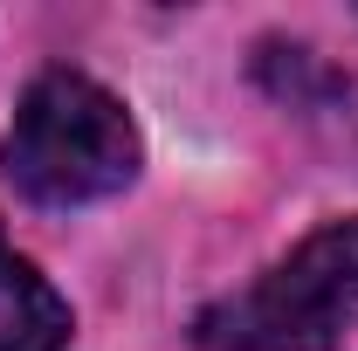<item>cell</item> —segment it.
I'll list each match as a JSON object with an SVG mask.
<instances>
[{
    "instance_id": "1",
    "label": "cell",
    "mask_w": 358,
    "mask_h": 351,
    "mask_svg": "<svg viewBox=\"0 0 358 351\" xmlns=\"http://www.w3.org/2000/svg\"><path fill=\"white\" fill-rule=\"evenodd\" d=\"M138 173V131L124 103L76 69H48L14 110L7 179L35 207H83Z\"/></svg>"
},
{
    "instance_id": "2",
    "label": "cell",
    "mask_w": 358,
    "mask_h": 351,
    "mask_svg": "<svg viewBox=\"0 0 358 351\" xmlns=\"http://www.w3.org/2000/svg\"><path fill=\"white\" fill-rule=\"evenodd\" d=\"M358 310V220H331L241 296L200 310L207 351H338Z\"/></svg>"
},
{
    "instance_id": "3",
    "label": "cell",
    "mask_w": 358,
    "mask_h": 351,
    "mask_svg": "<svg viewBox=\"0 0 358 351\" xmlns=\"http://www.w3.org/2000/svg\"><path fill=\"white\" fill-rule=\"evenodd\" d=\"M69 345V303L48 289L28 255L0 241V351H62Z\"/></svg>"
}]
</instances>
